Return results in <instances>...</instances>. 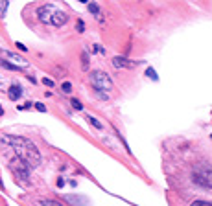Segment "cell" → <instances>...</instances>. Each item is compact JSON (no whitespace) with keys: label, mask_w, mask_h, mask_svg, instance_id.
I'll list each match as a JSON object with an SVG mask.
<instances>
[{"label":"cell","mask_w":212,"mask_h":206,"mask_svg":"<svg viewBox=\"0 0 212 206\" xmlns=\"http://www.w3.org/2000/svg\"><path fill=\"white\" fill-rule=\"evenodd\" d=\"M70 103H72V107H74L76 111H83V105H81V101H79V99L72 98V99H70Z\"/></svg>","instance_id":"cell-14"},{"label":"cell","mask_w":212,"mask_h":206,"mask_svg":"<svg viewBox=\"0 0 212 206\" xmlns=\"http://www.w3.org/2000/svg\"><path fill=\"white\" fill-rule=\"evenodd\" d=\"M66 201L72 203V204H87L85 197H76V195H66Z\"/></svg>","instance_id":"cell-7"},{"label":"cell","mask_w":212,"mask_h":206,"mask_svg":"<svg viewBox=\"0 0 212 206\" xmlns=\"http://www.w3.org/2000/svg\"><path fill=\"white\" fill-rule=\"evenodd\" d=\"M146 76H148L151 81H159V76L155 74V70H153L151 66H148V68H146Z\"/></svg>","instance_id":"cell-10"},{"label":"cell","mask_w":212,"mask_h":206,"mask_svg":"<svg viewBox=\"0 0 212 206\" xmlns=\"http://www.w3.org/2000/svg\"><path fill=\"white\" fill-rule=\"evenodd\" d=\"M61 90H63L65 94H70V92H72V85H70L68 81H65V83L61 85Z\"/></svg>","instance_id":"cell-15"},{"label":"cell","mask_w":212,"mask_h":206,"mask_svg":"<svg viewBox=\"0 0 212 206\" xmlns=\"http://www.w3.org/2000/svg\"><path fill=\"white\" fill-rule=\"evenodd\" d=\"M42 83H44L46 87H54V85H55V83H54L52 79H48V77H44V79H42Z\"/></svg>","instance_id":"cell-20"},{"label":"cell","mask_w":212,"mask_h":206,"mask_svg":"<svg viewBox=\"0 0 212 206\" xmlns=\"http://www.w3.org/2000/svg\"><path fill=\"white\" fill-rule=\"evenodd\" d=\"M4 142L11 144L17 158H20L24 164H28V168H39L42 158H41V153L37 151L35 144L28 138H22V136H4Z\"/></svg>","instance_id":"cell-1"},{"label":"cell","mask_w":212,"mask_h":206,"mask_svg":"<svg viewBox=\"0 0 212 206\" xmlns=\"http://www.w3.org/2000/svg\"><path fill=\"white\" fill-rule=\"evenodd\" d=\"M7 7H9V2H6V0H4V2H0V17H2V18L6 17Z\"/></svg>","instance_id":"cell-12"},{"label":"cell","mask_w":212,"mask_h":206,"mask_svg":"<svg viewBox=\"0 0 212 206\" xmlns=\"http://www.w3.org/2000/svg\"><path fill=\"white\" fill-rule=\"evenodd\" d=\"M15 46H17V48H18L20 52H28V48H26V46H24L22 42H15Z\"/></svg>","instance_id":"cell-19"},{"label":"cell","mask_w":212,"mask_h":206,"mask_svg":"<svg viewBox=\"0 0 212 206\" xmlns=\"http://www.w3.org/2000/svg\"><path fill=\"white\" fill-rule=\"evenodd\" d=\"M76 29H78L79 33H83V31H85V22H83L81 18H78V22H76Z\"/></svg>","instance_id":"cell-16"},{"label":"cell","mask_w":212,"mask_h":206,"mask_svg":"<svg viewBox=\"0 0 212 206\" xmlns=\"http://www.w3.org/2000/svg\"><path fill=\"white\" fill-rule=\"evenodd\" d=\"M7 96H9V99H11V101H17V99L22 96V88H20L18 85H13V87L7 90Z\"/></svg>","instance_id":"cell-6"},{"label":"cell","mask_w":212,"mask_h":206,"mask_svg":"<svg viewBox=\"0 0 212 206\" xmlns=\"http://www.w3.org/2000/svg\"><path fill=\"white\" fill-rule=\"evenodd\" d=\"M39 204L41 206H63L61 203H57V201H50V199H42Z\"/></svg>","instance_id":"cell-11"},{"label":"cell","mask_w":212,"mask_h":206,"mask_svg":"<svg viewBox=\"0 0 212 206\" xmlns=\"http://www.w3.org/2000/svg\"><path fill=\"white\" fill-rule=\"evenodd\" d=\"M55 6L52 4H44L37 9V18L42 22V24H52V18H54V13H55Z\"/></svg>","instance_id":"cell-4"},{"label":"cell","mask_w":212,"mask_h":206,"mask_svg":"<svg viewBox=\"0 0 212 206\" xmlns=\"http://www.w3.org/2000/svg\"><path fill=\"white\" fill-rule=\"evenodd\" d=\"M85 118H87V122H89V123H90V125H92L94 129H98V131H100V129L103 127V125H102V123H100V122H98V120L94 118V116H90V114H89V116H85Z\"/></svg>","instance_id":"cell-9"},{"label":"cell","mask_w":212,"mask_h":206,"mask_svg":"<svg viewBox=\"0 0 212 206\" xmlns=\"http://www.w3.org/2000/svg\"><path fill=\"white\" fill-rule=\"evenodd\" d=\"M9 169L15 173L18 184H22V186H28V184H30V181H28V177H30V168H28V164H24L20 158H13V160L9 162Z\"/></svg>","instance_id":"cell-2"},{"label":"cell","mask_w":212,"mask_h":206,"mask_svg":"<svg viewBox=\"0 0 212 206\" xmlns=\"http://www.w3.org/2000/svg\"><path fill=\"white\" fill-rule=\"evenodd\" d=\"M0 116H4V109H2V105H0Z\"/></svg>","instance_id":"cell-22"},{"label":"cell","mask_w":212,"mask_h":206,"mask_svg":"<svg viewBox=\"0 0 212 206\" xmlns=\"http://www.w3.org/2000/svg\"><path fill=\"white\" fill-rule=\"evenodd\" d=\"M65 186V181L63 179H57V188H63Z\"/></svg>","instance_id":"cell-21"},{"label":"cell","mask_w":212,"mask_h":206,"mask_svg":"<svg viewBox=\"0 0 212 206\" xmlns=\"http://www.w3.org/2000/svg\"><path fill=\"white\" fill-rule=\"evenodd\" d=\"M192 206H212V204L207 203V201H196V203H192Z\"/></svg>","instance_id":"cell-18"},{"label":"cell","mask_w":212,"mask_h":206,"mask_svg":"<svg viewBox=\"0 0 212 206\" xmlns=\"http://www.w3.org/2000/svg\"><path fill=\"white\" fill-rule=\"evenodd\" d=\"M137 63H133V61H129V59H126V57H114L113 59V66L114 68H133Z\"/></svg>","instance_id":"cell-5"},{"label":"cell","mask_w":212,"mask_h":206,"mask_svg":"<svg viewBox=\"0 0 212 206\" xmlns=\"http://www.w3.org/2000/svg\"><path fill=\"white\" fill-rule=\"evenodd\" d=\"M87 9H89L92 15H96V17L100 18V6H98L96 2H89V4H87Z\"/></svg>","instance_id":"cell-8"},{"label":"cell","mask_w":212,"mask_h":206,"mask_svg":"<svg viewBox=\"0 0 212 206\" xmlns=\"http://www.w3.org/2000/svg\"><path fill=\"white\" fill-rule=\"evenodd\" d=\"M90 85H92L96 90H105V92L113 90V81H111V77H109L105 72H100V70H96V72L90 74Z\"/></svg>","instance_id":"cell-3"},{"label":"cell","mask_w":212,"mask_h":206,"mask_svg":"<svg viewBox=\"0 0 212 206\" xmlns=\"http://www.w3.org/2000/svg\"><path fill=\"white\" fill-rule=\"evenodd\" d=\"M35 109H37L39 112H46V105H44V103H41V101H37V103H35Z\"/></svg>","instance_id":"cell-17"},{"label":"cell","mask_w":212,"mask_h":206,"mask_svg":"<svg viewBox=\"0 0 212 206\" xmlns=\"http://www.w3.org/2000/svg\"><path fill=\"white\" fill-rule=\"evenodd\" d=\"M81 66H83V70H87V68H89V55H87L85 52L81 53Z\"/></svg>","instance_id":"cell-13"}]
</instances>
